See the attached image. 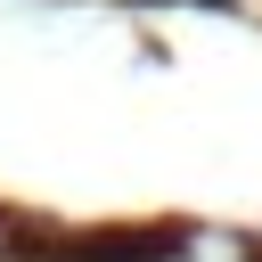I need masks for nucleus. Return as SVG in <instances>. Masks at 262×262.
<instances>
[{
  "instance_id": "obj_1",
  "label": "nucleus",
  "mask_w": 262,
  "mask_h": 262,
  "mask_svg": "<svg viewBox=\"0 0 262 262\" xmlns=\"http://www.w3.org/2000/svg\"><path fill=\"white\" fill-rule=\"evenodd\" d=\"M180 246H188V237H180V229H156V221H147V229H90V237H74L82 262H172Z\"/></svg>"
}]
</instances>
